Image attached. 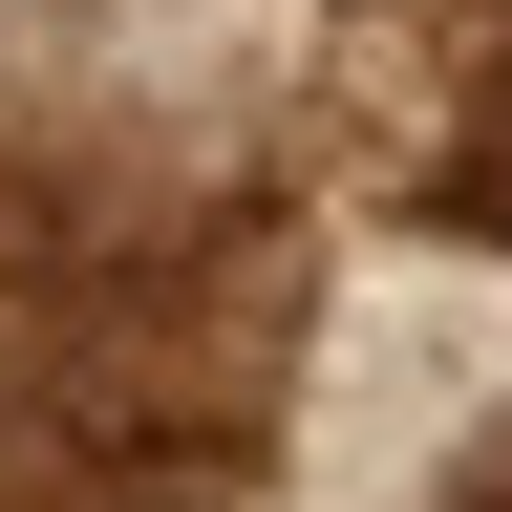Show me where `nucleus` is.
Masks as SVG:
<instances>
[{
    "label": "nucleus",
    "mask_w": 512,
    "mask_h": 512,
    "mask_svg": "<svg viewBox=\"0 0 512 512\" xmlns=\"http://www.w3.org/2000/svg\"><path fill=\"white\" fill-rule=\"evenodd\" d=\"M427 512H512V427H491V448H470V491H427Z\"/></svg>",
    "instance_id": "obj_1"
}]
</instances>
